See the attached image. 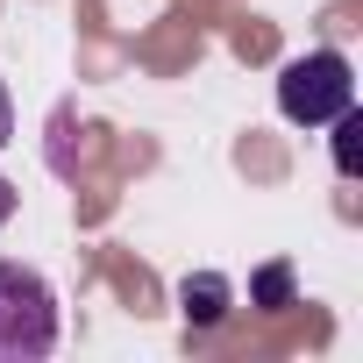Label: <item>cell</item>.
<instances>
[{
    "label": "cell",
    "instance_id": "1",
    "mask_svg": "<svg viewBox=\"0 0 363 363\" xmlns=\"http://www.w3.org/2000/svg\"><path fill=\"white\" fill-rule=\"evenodd\" d=\"M57 349V292L43 271L0 257V363H43Z\"/></svg>",
    "mask_w": 363,
    "mask_h": 363
},
{
    "label": "cell",
    "instance_id": "2",
    "mask_svg": "<svg viewBox=\"0 0 363 363\" xmlns=\"http://www.w3.org/2000/svg\"><path fill=\"white\" fill-rule=\"evenodd\" d=\"M342 107H356V79H349V57L342 50H306L278 72V114L299 121V128H320L335 121Z\"/></svg>",
    "mask_w": 363,
    "mask_h": 363
},
{
    "label": "cell",
    "instance_id": "3",
    "mask_svg": "<svg viewBox=\"0 0 363 363\" xmlns=\"http://www.w3.org/2000/svg\"><path fill=\"white\" fill-rule=\"evenodd\" d=\"M178 299H186V320L214 328V320L228 313V278H186V285H178Z\"/></svg>",
    "mask_w": 363,
    "mask_h": 363
},
{
    "label": "cell",
    "instance_id": "4",
    "mask_svg": "<svg viewBox=\"0 0 363 363\" xmlns=\"http://www.w3.org/2000/svg\"><path fill=\"white\" fill-rule=\"evenodd\" d=\"M285 292H292V271H285V264H271V271L257 278V299H271V306H285Z\"/></svg>",
    "mask_w": 363,
    "mask_h": 363
},
{
    "label": "cell",
    "instance_id": "5",
    "mask_svg": "<svg viewBox=\"0 0 363 363\" xmlns=\"http://www.w3.org/2000/svg\"><path fill=\"white\" fill-rule=\"evenodd\" d=\"M15 143V100H8V86H0V150Z\"/></svg>",
    "mask_w": 363,
    "mask_h": 363
},
{
    "label": "cell",
    "instance_id": "6",
    "mask_svg": "<svg viewBox=\"0 0 363 363\" xmlns=\"http://www.w3.org/2000/svg\"><path fill=\"white\" fill-rule=\"evenodd\" d=\"M15 214V186H8V178H0V221H8Z\"/></svg>",
    "mask_w": 363,
    "mask_h": 363
}]
</instances>
